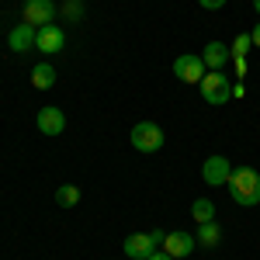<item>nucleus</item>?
Instances as JSON below:
<instances>
[{
	"mask_svg": "<svg viewBox=\"0 0 260 260\" xmlns=\"http://www.w3.org/2000/svg\"><path fill=\"white\" fill-rule=\"evenodd\" d=\"M39 132H45V136H59V132H66V115H62V108H56V104L39 108Z\"/></svg>",
	"mask_w": 260,
	"mask_h": 260,
	"instance_id": "8",
	"label": "nucleus"
},
{
	"mask_svg": "<svg viewBox=\"0 0 260 260\" xmlns=\"http://www.w3.org/2000/svg\"><path fill=\"white\" fill-rule=\"evenodd\" d=\"M198 87H201L205 104H229V98H233V83H229V77H222V70L205 73Z\"/></svg>",
	"mask_w": 260,
	"mask_h": 260,
	"instance_id": "2",
	"label": "nucleus"
},
{
	"mask_svg": "<svg viewBox=\"0 0 260 260\" xmlns=\"http://www.w3.org/2000/svg\"><path fill=\"white\" fill-rule=\"evenodd\" d=\"M191 215L198 219V225H201V222H212V219H215V205H212L208 198H198L194 205H191Z\"/></svg>",
	"mask_w": 260,
	"mask_h": 260,
	"instance_id": "15",
	"label": "nucleus"
},
{
	"mask_svg": "<svg viewBox=\"0 0 260 260\" xmlns=\"http://www.w3.org/2000/svg\"><path fill=\"white\" fill-rule=\"evenodd\" d=\"M21 14H24V21H28L31 28H42V24H52L56 4H52V0H24Z\"/></svg>",
	"mask_w": 260,
	"mask_h": 260,
	"instance_id": "7",
	"label": "nucleus"
},
{
	"mask_svg": "<svg viewBox=\"0 0 260 260\" xmlns=\"http://www.w3.org/2000/svg\"><path fill=\"white\" fill-rule=\"evenodd\" d=\"M229 174H233V163L225 160V156H208V160H205V167H201V177H205V184H212V187L225 184V180H229Z\"/></svg>",
	"mask_w": 260,
	"mask_h": 260,
	"instance_id": "9",
	"label": "nucleus"
},
{
	"mask_svg": "<svg viewBox=\"0 0 260 260\" xmlns=\"http://www.w3.org/2000/svg\"><path fill=\"white\" fill-rule=\"evenodd\" d=\"M250 45H253V39H250V35H240V39H236V45H233V49H229V52H233V56H236V59H243V56H246V49H250Z\"/></svg>",
	"mask_w": 260,
	"mask_h": 260,
	"instance_id": "17",
	"label": "nucleus"
},
{
	"mask_svg": "<svg viewBox=\"0 0 260 260\" xmlns=\"http://www.w3.org/2000/svg\"><path fill=\"white\" fill-rule=\"evenodd\" d=\"M35 49H39V52H49V56H52V52H62V49H66V31H62L56 21L35 28Z\"/></svg>",
	"mask_w": 260,
	"mask_h": 260,
	"instance_id": "5",
	"label": "nucleus"
},
{
	"mask_svg": "<svg viewBox=\"0 0 260 260\" xmlns=\"http://www.w3.org/2000/svg\"><path fill=\"white\" fill-rule=\"evenodd\" d=\"M198 246H205V250H212V246H219L222 243V229H219V222L212 219V222H201V229H198Z\"/></svg>",
	"mask_w": 260,
	"mask_h": 260,
	"instance_id": "13",
	"label": "nucleus"
},
{
	"mask_svg": "<svg viewBox=\"0 0 260 260\" xmlns=\"http://www.w3.org/2000/svg\"><path fill=\"white\" fill-rule=\"evenodd\" d=\"M7 42H11V49H14V52H28V49H35V28H31L28 21H21V24L11 28Z\"/></svg>",
	"mask_w": 260,
	"mask_h": 260,
	"instance_id": "11",
	"label": "nucleus"
},
{
	"mask_svg": "<svg viewBox=\"0 0 260 260\" xmlns=\"http://www.w3.org/2000/svg\"><path fill=\"white\" fill-rule=\"evenodd\" d=\"M52 83H56V70H52L49 62H39V66L31 70V87H35V90H49Z\"/></svg>",
	"mask_w": 260,
	"mask_h": 260,
	"instance_id": "14",
	"label": "nucleus"
},
{
	"mask_svg": "<svg viewBox=\"0 0 260 260\" xmlns=\"http://www.w3.org/2000/svg\"><path fill=\"white\" fill-rule=\"evenodd\" d=\"M163 236L160 229H153V233H132L128 240H125V257L132 260H149L156 253V246H163Z\"/></svg>",
	"mask_w": 260,
	"mask_h": 260,
	"instance_id": "3",
	"label": "nucleus"
},
{
	"mask_svg": "<svg viewBox=\"0 0 260 260\" xmlns=\"http://www.w3.org/2000/svg\"><path fill=\"white\" fill-rule=\"evenodd\" d=\"M250 39H253V45H257V49H260V21H257V28L250 31Z\"/></svg>",
	"mask_w": 260,
	"mask_h": 260,
	"instance_id": "19",
	"label": "nucleus"
},
{
	"mask_svg": "<svg viewBox=\"0 0 260 260\" xmlns=\"http://www.w3.org/2000/svg\"><path fill=\"white\" fill-rule=\"evenodd\" d=\"M253 7H257V14H260V0H253Z\"/></svg>",
	"mask_w": 260,
	"mask_h": 260,
	"instance_id": "21",
	"label": "nucleus"
},
{
	"mask_svg": "<svg viewBox=\"0 0 260 260\" xmlns=\"http://www.w3.org/2000/svg\"><path fill=\"white\" fill-rule=\"evenodd\" d=\"M149 260H174V257H170V253H153Z\"/></svg>",
	"mask_w": 260,
	"mask_h": 260,
	"instance_id": "20",
	"label": "nucleus"
},
{
	"mask_svg": "<svg viewBox=\"0 0 260 260\" xmlns=\"http://www.w3.org/2000/svg\"><path fill=\"white\" fill-rule=\"evenodd\" d=\"M132 146H136L139 153H156L163 146V128L156 121H139V125L132 128Z\"/></svg>",
	"mask_w": 260,
	"mask_h": 260,
	"instance_id": "4",
	"label": "nucleus"
},
{
	"mask_svg": "<svg viewBox=\"0 0 260 260\" xmlns=\"http://www.w3.org/2000/svg\"><path fill=\"white\" fill-rule=\"evenodd\" d=\"M201 7H205V11H219L222 4H225V0H198Z\"/></svg>",
	"mask_w": 260,
	"mask_h": 260,
	"instance_id": "18",
	"label": "nucleus"
},
{
	"mask_svg": "<svg viewBox=\"0 0 260 260\" xmlns=\"http://www.w3.org/2000/svg\"><path fill=\"white\" fill-rule=\"evenodd\" d=\"M229 56H233V52H229V49H225L222 42H208V45H205V56H201V59H205V66H208V70H222V66L229 62Z\"/></svg>",
	"mask_w": 260,
	"mask_h": 260,
	"instance_id": "12",
	"label": "nucleus"
},
{
	"mask_svg": "<svg viewBox=\"0 0 260 260\" xmlns=\"http://www.w3.org/2000/svg\"><path fill=\"white\" fill-rule=\"evenodd\" d=\"M56 201H59L62 208H73V205L80 201V187H77V184H62L59 191H56Z\"/></svg>",
	"mask_w": 260,
	"mask_h": 260,
	"instance_id": "16",
	"label": "nucleus"
},
{
	"mask_svg": "<svg viewBox=\"0 0 260 260\" xmlns=\"http://www.w3.org/2000/svg\"><path fill=\"white\" fill-rule=\"evenodd\" d=\"M174 77L184 80V83H201V77H205V59L194 56V52L177 56V59H174Z\"/></svg>",
	"mask_w": 260,
	"mask_h": 260,
	"instance_id": "6",
	"label": "nucleus"
},
{
	"mask_svg": "<svg viewBox=\"0 0 260 260\" xmlns=\"http://www.w3.org/2000/svg\"><path fill=\"white\" fill-rule=\"evenodd\" d=\"M194 246H198V240H194L191 233H167V236H163V250H167V253H170L174 260L187 257Z\"/></svg>",
	"mask_w": 260,
	"mask_h": 260,
	"instance_id": "10",
	"label": "nucleus"
},
{
	"mask_svg": "<svg viewBox=\"0 0 260 260\" xmlns=\"http://www.w3.org/2000/svg\"><path fill=\"white\" fill-rule=\"evenodd\" d=\"M229 194H233V201L236 205H243V208H253L260 201V174L253 170V167H233V174H229Z\"/></svg>",
	"mask_w": 260,
	"mask_h": 260,
	"instance_id": "1",
	"label": "nucleus"
}]
</instances>
